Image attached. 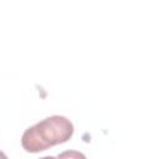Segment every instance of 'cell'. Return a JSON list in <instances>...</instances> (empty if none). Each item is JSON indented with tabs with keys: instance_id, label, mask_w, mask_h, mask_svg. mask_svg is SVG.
<instances>
[{
	"instance_id": "7a4b0ae2",
	"label": "cell",
	"mask_w": 159,
	"mask_h": 159,
	"mask_svg": "<svg viewBox=\"0 0 159 159\" xmlns=\"http://www.w3.org/2000/svg\"><path fill=\"white\" fill-rule=\"evenodd\" d=\"M57 159H87L86 155L77 150H66L58 154Z\"/></svg>"
},
{
	"instance_id": "3957f363",
	"label": "cell",
	"mask_w": 159,
	"mask_h": 159,
	"mask_svg": "<svg viewBox=\"0 0 159 159\" xmlns=\"http://www.w3.org/2000/svg\"><path fill=\"white\" fill-rule=\"evenodd\" d=\"M40 159H57V158H53V157H43V158H40Z\"/></svg>"
},
{
	"instance_id": "6da1fadb",
	"label": "cell",
	"mask_w": 159,
	"mask_h": 159,
	"mask_svg": "<svg viewBox=\"0 0 159 159\" xmlns=\"http://www.w3.org/2000/svg\"><path fill=\"white\" fill-rule=\"evenodd\" d=\"M73 134V124L63 116H51L29 127L22 137L21 145L26 152L39 153L55 144L67 142Z\"/></svg>"
}]
</instances>
